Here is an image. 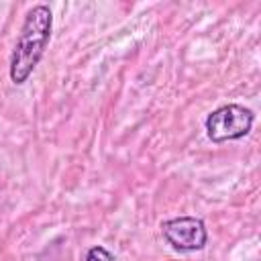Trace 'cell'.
<instances>
[{
    "label": "cell",
    "mask_w": 261,
    "mask_h": 261,
    "mask_svg": "<svg viewBox=\"0 0 261 261\" xmlns=\"http://www.w3.org/2000/svg\"><path fill=\"white\" fill-rule=\"evenodd\" d=\"M165 241L175 251H200L208 241L206 224L196 216H177L161 224Z\"/></svg>",
    "instance_id": "obj_3"
},
{
    "label": "cell",
    "mask_w": 261,
    "mask_h": 261,
    "mask_svg": "<svg viewBox=\"0 0 261 261\" xmlns=\"http://www.w3.org/2000/svg\"><path fill=\"white\" fill-rule=\"evenodd\" d=\"M51 29H53V14L49 6L37 4L27 12L20 33L16 37L14 49H12V55H10L12 84L22 86L31 77V73L41 61L45 47L51 39Z\"/></svg>",
    "instance_id": "obj_1"
},
{
    "label": "cell",
    "mask_w": 261,
    "mask_h": 261,
    "mask_svg": "<svg viewBox=\"0 0 261 261\" xmlns=\"http://www.w3.org/2000/svg\"><path fill=\"white\" fill-rule=\"evenodd\" d=\"M253 112L241 104H224L206 116V135L214 143L237 141L249 135L253 126Z\"/></svg>",
    "instance_id": "obj_2"
},
{
    "label": "cell",
    "mask_w": 261,
    "mask_h": 261,
    "mask_svg": "<svg viewBox=\"0 0 261 261\" xmlns=\"http://www.w3.org/2000/svg\"><path fill=\"white\" fill-rule=\"evenodd\" d=\"M86 261H114V257L104 247H92L86 253Z\"/></svg>",
    "instance_id": "obj_4"
}]
</instances>
